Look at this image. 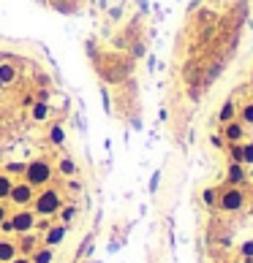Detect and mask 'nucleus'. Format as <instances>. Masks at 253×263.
Wrapping results in <instances>:
<instances>
[{
	"instance_id": "obj_7",
	"label": "nucleus",
	"mask_w": 253,
	"mask_h": 263,
	"mask_svg": "<svg viewBox=\"0 0 253 263\" xmlns=\"http://www.w3.org/2000/svg\"><path fill=\"white\" fill-rule=\"evenodd\" d=\"M66 231H68V225H49L47 228V233H44V244H47V247H57V244L63 242V239H66Z\"/></svg>"
},
{
	"instance_id": "obj_1",
	"label": "nucleus",
	"mask_w": 253,
	"mask_h": 263,
	"mask_svg": "<svg viewBox=\"0 0 253 263\" xmlns=\"http://www.w3.org/2000/svg\"><path fill=\"white\" fill-rule=\"evenodd\" d=\"M22 176H25V182H27V185H33L36 190H41V187H47L49 182H52V176H55V168H52V163H49V160L36 158V160H30V163L25 165Z\"/></svg>"
},
{
	"instance_id": "obj_4",
	"label": "nucleus",
	"mask_w": 253,
	"mask_h": 263,
	"mask_svg": "<svg viewBox=\"0 0 253 263\" xmlns=\"http://www.w3.org/2000/svg\"><path fill=\"white\" fill-rule=\"evenodd\" d=\"M8 222H11V228H14V233L19 236V233H30L33 228H36V222H38V214L33 209H16L14 214H8Z\"/></svg>"
},
{
	"instance_id": "obj_29",
	"label": "nucleus",
	"mask_w": 253,
	"mask_h": 263,
	"mask_svg": "<svg viewBox=\"0 0 253 263\" xmlns=\"http://www.w3.org/2000/svg\"><path fill=\"white\" fill-rule=\"evenodd\" d=\"M210 19H215V14H210V11H204V14H202V22H210Z\"/></svg>"
},
{
	"instance_id": "obj_21",
	"label": "nucleus",
	"mask_w": 253,
	"mask_h": 263,
	"mask_svg": "<svg viewBox=\"0 0 253 263\" xmlns=\"http://www.w3.org/2000/svg\"><path fill=\"white\" fill-rule=\"evenodd\" d=\"M243 165H253V141H243Z\"/></svg>"
},
{
	"instance_id": "obj_28",
	"label": "nucleus",
	"mask_w": 253,
	"mask_h": 263,
	"mask_svg": "<svg viewBox=\"0 0 253 263\" xmlns=\"http://www.w3.org/2000/svg\"><path fill=\"white\" fill-rule=\"evenodd\" d=\"M49 98V90H38V101H47Z\"/></svg>"
},
{
	"instance_id": "obj_10",
	"label": "nucleus",
	"mask_w": 253,
	"mask_h": 263,
	"mask_svg": "<svg viewBox=\"0 0 253 263\" xmlns=\"http://www.w3.org/2000/svg\"><path fill=\"white\" fill-rule=\"evenodd\" d=\"M226 179H229V185H243L245 182V165L243 163H229Z\"/></svg>"
},
{
	"instance_id": "obj_23",
	"label": "nucleus",
	"mask_w": 253,
	"mask_h": 263,
	"mask_svg": "<svg viewBox=\"0 0 253 263\" xmlns=\"http://www.w3.org/2000/svg\"><path fill=\"white\" fill-rule=\"evenodd\" d=\"M22 171H25V165H22V163H8V165H5V174H8V176L22 174Z\"/></svg>"
},
{
	"instance_id": "obj_16",
	"label": "nucleus",
	"mask_w": 253,
	"mask_h": 263,
	"mask_svg": "<svg viewBox=\"0 0 253 263\" xmlns=\"http://www.w3.org/2000/svg\"><path fill=\"white\" fill-rule=\"evenodd\" d=\"M49 141L55 147H63V144H66V130H63L60 125H55V128L49 130Z\"/></svg>"
},
{
	"instance_id": "obj_22",
	"label": "nucleus",
	"mask_w": 253,
	"mask_h": 263,
	"mask_svg": "<svg viewBox=\"0 0 253 263\" xmlns=\"http://www.w3.org/2000/svg\"><path fill=\"white\" fill-rule=\"evenodd\" d=\"M74 217H77V207H60V220H63V225H68Z\"/></svg>"
},
{
	"instance_id": "obj_13",
	"label": "nucleus",
	"mask_w": 253,
	"mask_h": 263,
	"mask_svg": "<svg viewBox=\"0 0 253 263\" xmlns=\"http://www.w3.org/2000/svg\"><path fill=\"white\" fill-rule=\"evenodd\" d=\"M234 117H237V106H234V101H226V104L221 106V111H218V122L226 125V122H232Z\"/></svg>"
},
{
	"instance_id": "obj_11",
	"label": "nucleus",
	"mask_w": 253,
	"mask_h": 263,
	"mask_svg": "<svg viewBox=\"0 0 253 263\" xmlns=\"http://www.w3.org/2000/svg\"><path fill=\"white\" fill-rule=\"evenodd\" d=\"M30 261L33 263H52L55 261V247H47V244H44V247H36L30 253Z\"/></svg>"
},
{
	"instance_id": "obj_2",
	"label": "nucleus",
	"mask_w": 253,
	"mask_h": 263,
	"mask_svg": "<svg viewBox=\"0 0 253 263\" xmlns=\"http://www.w3.org/2000/svg\"><path fill=\"white\" fill-rule=\"evenodd\" d=\"M63 207V196L57 187H41V193H36V198H33V211H36L38 217H52L57 214Z\"/></svg>"
},
{
	"instance_id": "obj_14",
	"label": "nucleus",
	"mask_w": 253,
	"mask_h": 263,
	"mask_svg": "<svg viewBox=\"0 0 253 263\" xmlns=\"http://www.w3.org/2000/svg\"><path fill=\"white\" fill-rule=\"evenodd\" d=\"M14 187V179H11L5 171H0V201H8V193Z\"/></svg>"
},
{
	"instance_id": "obj_15",
	"label": "nucleus",
	"mask_w": 253,
	"mask_h": 263,
	"mask_svg": "<svg viewBox=\"0 0 253 263\" xmlns=\"http://www.w3.org/2000/svg\"><path fill=\"white\" fill-rule=\"evenodd\" d=\"M33 119H36V122H44V119L49 117V104L47 101H38V104H33Z\"/></svg>"
},
{
	"instance_id": "obj_30",
	"label": "nucleus",
	"mask_w": 253,
	"mask_h": 263,
	"mask_svg": "<svg viewBox=\"0 0 253 263\" xmlns=\"http://www.w3.org/2000/svg\"><path fill=\"white\" fill-rule=\"evenodd\" d=\"M248 198H251V201H253V187H251V190H248Z\"/></svg>"
},
{
	"instance_id": "obj_12",
	"label": "nucleus",
	"mask_w": 253,
	"mask_h": 263,
	"mask_svg": "<svg viewBox=\"0 0 253 263\" xmlns=\"http://www.w3.org/2000/svg\"><path fill=\"white\" fill-rule=\"evenodd\" d=\"M16 82V68L11 62H0V87H8Z\"/></svg>"
},
{
	"instance_id": "obj_32",
	"label": "nucleus",
	"mask_w": 253,
	"mask_h": 263,
	"mask_svg": "<svg viewBox=\"0 0 253 263\" xmlns=\"http://www.w3.org/2000/svg\"><path fill=\"white\" fill-rule=\"evenodd\" d=\"M251 79H253V76H251Z\"/></svg>"
},
{
	"instance_id": "obj_19",
	"label": "nucleus",
	"mask_w": 253,
	"mask_h": 263,
	"mask_svg": "<svg viewBox=\"0 0 253 263\" xmlns=\"http://www.w3.org/2000/svg\"><path fill=\"white\" fill-rule=\"evenodd\" d=\"M237 111H240V119H243L245 125H253V101L245 104L243 108H237Z\"/></svg>"
},
{
	"instance_id": "obj_5",
	"label": "nucleus",
	"mask_w": 253,
	"mask_h": 263,
	"mask_svg": "<svg viewBox=\"0 0 253 263\" xmlns=\"http://www.w3.org/2000/svg\"><path fill=\"white\" fill-rule=\"evenodd\" d=\"M33 198H36V187H33V185H27L25 179H22V182H14V187H11V193H8V201L14 204L16 209H25V207H30V204H33Z\"/></svg>"
},
{
	"instance_id": "obj_8",
	"label": "nucleus",
	"mask_w": 253,
	"mask_h": 263,
	"mask_svg": "<svg viewBox=\"0 0 253 263\" xmlns=\"http://www.w3.org/2000/svg\"><path fill=\"white\" fill-rule=\"evenodd\" d=\"M16 255H19L16 242H11V239H0V263H11Z\"/></svg>"
},
{
	"instance_id": "obj_17",
	"label": "nucleus",
	"mask_w": 253,
	"mask_h": 263,
	"mask_svg": "<svg viewBox=\"0 0 253 263\" xmlns=\"http://www.w3.org/2000/svg\"><path fill=\"white\" fill-rule=\"evenodd\" d=\"M57 171H60L63 176H74V174H77V163H74V160H68V158H63L60 165H57Z\"/></svg>"
},
{
	"instance_id": "obj_20",
	"label": "nucleus",
	"mask_w": 253,
	"mask_h": 263,
	"mask_svg": "<svg viewBox=\"0 0 253 263\" xmlns=\"http://www.w3.org/2000/svg\"><path fill=\"white\" fill-rule=\"evenodd\" d=\"M229 160H232V163H243V141L229 147Z\"/></svg>"
},
{
	"instance_id": "obj_18",
	"label": "nucleus",
	"mask_w": 253,
	"mask_h": 263,
	"mask_svg": "<svg viewBox=\"0 0 253 263\" xmlns=\"http://www.w3.org/2000/svg\"><path fill=\"white\" fill-rule=\"evenodd\" d=\"M218 193H221V190H215V187H207V190L202 193V201L207 204V207H218Z\"/></svg>"
},
{
	"instance_id": "obj_25",
	"label": "nucleus",
	"mask_w": 253,
	"mask_h": 263,
	"mask_svg": "<svg viewBox=\"0 0 253 263\" xmlns=\"http://www.w3.org/2000/svg\"><path fill=\"white\" fill-rule=\"evenodd\" d=\"M11 263H33V261H30V255H22V253H19V255H16V258L11 261Z\"/></svg>"
},
{
	"instance_id": "obj_3",
	"label": "nucleus",
	"mask_w": 253,
	"mask_h": 263,
	"mask_svg": "<svg viewBox=\"0 0 253 263\" xmlns=\"http://www.w3.org/2000/svg\"><path fill=\"white\" fill-rule=\"evenodd\" d=\"M248 204V193L243 190V185H229L226 190L218 193V209L221 211H243Z\"/></svg>"
},
{
	"instance_id": "obj_27",
	"label": "nucleus",
	"mask_w": 253,
	"mask_h": 263,
	"mask_svg": "<svg viewBox=\"0 0 253 263\" xmlns=\"http://www.w3.org/2000/svg\"><path fill=\"white\" fill-rule=\"evenodd\" d=\"M212 144H215V147H223V141H226V139H223V136H212Z\"/></svg>"
},
{
	"instance_id": "obj_26",
	"label": "nucleus",
	"mask_w": 253,
	"mask_h": 263,
	"mask_svg": "<svg viewBox=\"0 0 253 263\" xmlns=\"http://www.w3.org/2000/svg\"><path fill=\"white\" fill-rule=\"evenodd\" d=\"M5 217H8V209H5V204H3V201H0V222H3V220H5Z\"/></svg>"
},
{
	"instance_id": "obj_6",
	"label": "nucleus",
	"mask_w": 253,
	"mask_h": 263,
	"mask_svg": "<svg viewBox=\"0 0 253 263\" xmlns=\"http://www.w3.org/2000/svg\"><path fill=\"white\" fill-rule=\"evenodd\" d=\"M223 139L229 141V144H240V141L245 139V122L240 117H234L232 122L223 125Z\"/></svg>"
},
{
	"instance_id": "obj_31",
	"label": "nucleus",
	"mask_w": 253,
	"mask_h": 263,
	"mask_svg": "<svg viewBox=\"0 0 253 263\" xmlns=\"http://www.w3.org/2000/svg\"><path fill=\"white\" fill-rule=\"evenodd\" d=\"M232 263H240V261H232Z\"/></svg>"
},
{
	"instance_id": "obj_9",
	"label": "nucleus",
	"mask_w": 253,
	"mask_h": 263,
	"mask_svg": "<svg viewBox=\"0 0 253 263\" xmlns=\"http://www.w3.org/2000/svg\"><path fill=\"white\" fill-rule=\"evenodd\" d=\"M16 247H19L22 255H30L33 250L38 247V239L33 236V233H19V239H16Z\"/></svg>"
},
{
	"instance_id": "obj_24",
	"label": "nucleus",
	"mask_w": 253,
	"mask_h": 263,
	"mask_svg": "<svg viewBox=\"0 0 253 263\" xmlns=\"http://www.w3.org/2000/svg\"><path fill=\"white\" fill-rule=\"evenodd\" d=\"M240 253H243V258L251 261V258H253V242H245L243 247H240Z\"/></svg>"
}]
</instances>
